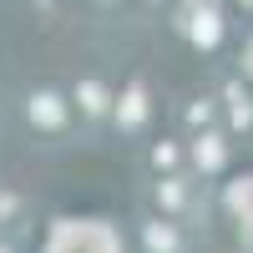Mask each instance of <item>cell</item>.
Listing matches in <instances>:
<instances>
[{
    "label": "cell",
    "mask_w": 253,
    "mask_h": 253,
    "mask_svg": "<svg viewBox=\"0 0 253 253\" xmlns=\"http://www.w3.org/2000/svg\"><path fill=\"white\" fill-rule=\"evenodd\" d=\"M193 157H198V167H208V172H213V167H223V142H218V137H203Z\"/></svg>",
    "instance_id": "4"
},
{
    "label": "cell",
    "mask_w": 253,
    "mask_h": 253,
    "mask_svg": "<svg viewBox=\"0 0 253 253\" xmlns=\"http://www.w3.org/2000/svg\"><path fill=\"white\" fill-rule=\"evenodd\" d=\"M81 101H86V112H101V91L96 86H81Z\"/></svg>",
    "instance_id": "9"
},
{
    "label": "cell",
    "mask_w": 253,
    "mask_h": 253,
    "mask_svg": "<svg viewBox=\"0 0 253 253\" xmlns=\"http://www.w3.org/2000/svg\"><path fill=\"white\" fill-rule=\"evenodd\" d=\"M122 122H126V126H137V122H142V91H132V96H126V112H122Z\"/></svg>",
    "instance_id": "7"
},
{
    "label": "cell",
    "mask_w": 253,
    "mask_h": 253,
    "mask_svg": "<svg viewBox=\"0 0 253 253\" xmlns=\"http://www.w3.org/2000/svg\"><path fill=\"white\" fill-rule=\"evenodd\" d=\"M31 112H36V122H46V126H56V122H61L56 96H36V107H31Z\"/></svg>",
    "instance_id": "5"
},
{
    "label": "cell",
    "mask_w": 253,
    "mask_h": 253,
    "mask_svg": "<svg viewBox=\"0 0 253 253\" xmlns=\"http://www.w3.org/2000/svg\"><path fill=\"white\" fill-rule=\"evenodd\" d=\"M152 162H157V167H172V162H177V152H172V147H167V142H162V147H157V152H152Z\"/></svg>",
    "instance_id": "8"
},
{
    "label": "cell",
    "mask_w": 253,
    "mask_h": 253,
    "mask_svg": "<svg viewBox=\"0 0 253 253\" xmlns=\"http://www.w3.org/2000/svg\"><path fill=\"white\" fill-rule=\"evenodd\" d=\"M157 203H162V208H182V182H177V177H167V182L157 187Z\"/></svg>",
    "instance_id": "6"
},
{
    "label": "cell",
    "mask_w": 253,
    "mask_h": 253,
    "mask_svg": "<svg viewBox=\"0 0 253 253\" xmlns=\"http://www.w3.org/2000/svg\"><path fill=\"white\" fill-rule=\"evenodd\" d=\"M228 208L248 223V233H253V177H238L233 187H228Z\"/></svg>",
    "instance_id": "2"
},
{
    "label": "cell",
    "mask_w": 253,
    "mask_h": 253,
    "mask_svg": "<svg viewBox=\"0 0 253 253\" xmlns=\"http://www.w3.org/2000/svg\"><path fill=\"white\" fill-rule=\"evenodd\" d=\"M147 248H152V253H177L172 223H152V228H147Z\"/></svg>",
    "instance_id": "3"
},
{
    "label": "cell",
    "mask_w": 253,
    "mask_h": 253,
    "mask_svg": "<svg viewBox=\"0 0 253 253\" xmlns=\"http://www.w3.org/2000/svg\"><path fill=\"white\" fill-rule=\"evenodd\" d=\"M71 238H76V253H117V238H112V228H101V223H71ZM51 253H66L61 243H51Z\"/></svg>",
    "instance_id": "1"
}]
</instances>
